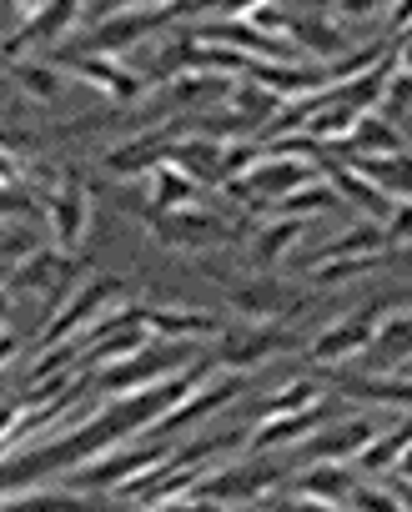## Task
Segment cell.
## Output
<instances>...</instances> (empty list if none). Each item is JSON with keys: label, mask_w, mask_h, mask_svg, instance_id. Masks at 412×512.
I'll use <instances>...</instances> for the list:
<instances>
[{"label": "cell", "mask_w": 412, "mask_h": 512, "mask_svg": "<svg viewBox=\"0 0 412 512\" xmlns=\"http://www.w3.org/2000/svg\"><path fill=\"white\" fill-rule=\"evenodd\" d=\"M11 76H16V86H21L26 96H36L41 106L66 101V71H61V66H46V61H16Z\"/></svg>", "instance_id": "31"}, {"label": "cell", "mask_w": 412, "mask_h": 512, "mask_svg": "<svg viewBox=\"0 0 412 512\" xmlns=\"http://www.w3.org/2000/svg\"><path fill=\"white\" fill-rule=\"evenodd\" d=\"M357 176H367L387 201H412V151H392V156H357L347 161Z\"/></svg>", "instance_id": "23"}, {"label": "cell", "mask_w": 412, "mask_h": 512, "mask_svg": "<svg viewBox=\"0 0 412 512\" xmlns=\"http://www.w3.org/2000/svg\"><path fill=\"white\" fill-rule=\"evenodd\" d=\"M151 512H217V507L212 502H196V497H176V502H161Z\"/></svg>", "instance_id": "45"}, {"label": "cell", "mask_w": 412, "mask_h": 512, "mask_svg": "<svg viewBox=\"0 0 412 512\" xmlns=\"http://www.w3.org/2000/svg\"><path fill=\"white\" fill-rule=\"evenodd\" d=\"M76 272H81L76 256H66V251H56V246H36V251L21 256L16 272L0 282V287H6V297H26V292H51V287H61V282L76 277Z\"/></svg>", "instance_id": "13"}, {"label": "cell", "mask_w": 412, "mask_h": 512, "mask_svg": "<svg viewBox=\"0 0 412 512\" xmlns=\"http://www.w3.org/2000/svg\"><path fill=\"white\" fill-rule=\"evenodd\" d=\"M337 392L382 407H412V377H337Z\"/></svg>", "instance_id": "29"}, {"label": "cell", "mask_w": 412, "mask_h": 512, "mask_svg": "<svg viewBox=\"0 0 412 512\" xmlns=\"http://www.w3.org/2000/svg\"><path fill=\"white\" fill-rule=\"evenodd\" d=\"M46 216H51V236H56V251H81L86 241V226H91V186H86V171L81 166H61L51 191H46Z\"/></svg>", "instance_id": "4"}, {"label": "cell", "mask_w": 412, "mask_h": 512, "mask_svg": "<svg viewBox=\"0 0 412 512\" xmlns=\"http://www.w3.org/2000/svg\"><path fill=\"white\" fill-rule=\"evenodd\" d=\"M322 402V387L312 382V377H297V382H287L272 402H267V417H282V412H307V407H317Z\"/></svg>", "instance_id": "35"}, {"label": "cell", "mask_w": 412, "mask_h": 512, "mask_svg": "<svg viewBox=\"0 0 412 512\" xmlns=\"http://www.w3.org/2000/svg\"><path fill=\"white\" fill-rule=\"evenodd\" d=\"M51 66L71 71L76 81H86L91 91L111 96L116 106H136V101L146 96V76H136V71L116 66L111 56H81V51H56V61H51Z\"/></svg>", "instance_id": "10"}, {"label": "cell", "mask_w": 412, "mask_h": 512, "mask_svg": "<svg viewBox=\"0 0 412 512\" xmlns=\"http://www.w3.org/2000/svg\"><path fill=\"white\" fill-rule=\"evenodd\" d=\"M41 6H46V0H11V16L26 26V21H36V16H41Z\"/></svg>", "instance_id": "47"}, {"label": "cell", "mask_w": 412, "mask_h": 512, "mask_svg": "<svg viewBox=\"0 0 412 512\" xmlns=\"http://www.w3.org/2000/svg\"><path fill=\"white\" fill-rule=\"evenodd\" d=\"M372 437H377V427H372L367 417H347L342 427L312 432V442H307V452L297 457V467H307V462H357V452H362Z\"/></svg>", "instance_id": "15"}, {"label": "cell", "mask_w": 412, "mask_h": 512, "mask_svg": "<svg viewBox=\"0 0 412 512\" xmlns=\"http://www.w3.org/2000/svg\"><path fill=\"white\" fill-rule=\"evenodd\" d=\"M146 231L171 246V251H206V246H222L232 241V231L217 221V216H206L196 206H181V211H146Z\"/></svg>", "instance_id": "9"}, {"label": "cell", "mask_w": 412, "mask_h": 512, "mask_svg": "<svg viewBox=\"0 0 412 512\" xmlns=\"http://www.w3.org/2000/svg\"><path fill=\"white\" fill-rule=\"evenodd\" d=\"M262 161V141H222V186L242 181Z\"/></svg>", "instance_id": "36"}, {"label": "cell", "mask_w": 412, "mask_h": 512, "mask_svg": "<svg viewBox=\"0 0 412 512\" xmlns=\"http://www.w3.org/2000/svg\"><path fill=\"white\" fill-rule=\"evenodd\" d=\"M412 31V0H392V21H387V41Z\"/></svg>", "instance_id": "43"}, {"label": "cell", "mask_w": 412, "mask_h": 512, "mask_svg": "<svg viewBox=\"0 0 412 512\" xmlns=\"http://www.w3.org/2000/svg\"><path fill=\"white\" fill-rule=\"evenodd\" d=\"M407 442H412V422H407V427H397V432L372 437V442L357 452V477H382V472H392Z\"/></svg>", "instance_id": "32"}, {"label": "cell", "mask_w": 412, "mask_h": 512, "mask_svg": "<svg viewBox=\"0 0 412 512\" xmlns=\"http://www.w3.org/2000/svg\"><path fill=\"white\" fill-rule=\"evenodd\" d=\"M317 176H322V181H327V186H332L342 201H352V206H367V216H377V221L392 211V201H387V196H382V191H377L367 176H357L347 161H337V156H327V151L317 156Z\"/></svg>", "instance_id": "20"}, {"label": "cell", "mask_w": 412, "mask_h": 512, "mask_svg": "<svg viewBox=\"0 0 412 512\" xmlns=\"http://www.w3.org/2000/svg\"><path fill=\"white\" fill-rule=\"evenodd\" d=\"M297 492L302 497H317V502H347L352 487H357V467L352 462H307L292 472Z\"/></svg>", "instance_id": "22"}, {"label": "cell", "mask_w": 412, "mask_h": 512, "mask_svg": "<svg viewBox=\"0 0 412 512\" xmlns=\"http://www.w3.org/2000/svg\"><path fill=\"white\" fill-rule=\"evenodd\" d=\"M272 512H342V507L317 502V497H272Z\"/></svg>", "instance_id": "42"}, {"label": "cell", "mask_w": 412, "mask_h": 512, "mask_svg": "<svg viewBox=\"0 0 412 512\" xmlns=\"http://www.w3.org/2000/svg\"><path fill=\"white\" fill-rule=\"evenodd\" d=\"M176 16H186L181 6H166V11H111L101 16L86 36H81V56H126L136 51L141 41H151L156 31H166Z\"/></svg>", "instance_id": "3"}, {"label": "cell", "mask_w": 412, "mask_h": 512, "mask_svg": "<svg viewBox=\"0 0 412 512\" xmlns=\"http://www.w3.org/2000/svg\"><path fill=\"white\" fill-rule=\"evenodd\" d=\"M126 297V287L116 282V277H91L81 292H71L51 317H46V327H41V347H51V342H66V337H76V332H86L91 322H101L106 312H116V302Z\"/></svg>", "instance_id": "6"}, {"label": "cell", "mask_w": 412, "mask_h": 512, "mask_svg": "<svg viewBox=\"0 0 412 512\" xmlns=\"http://www.w3.org/2000/svg\"><path fill=\"white\" fill-rule=\"evenodd\" d=\"M16 352H21V337H16V332H0V372L16 362Z\"/></svg>", "instance_id": "46"}, {"label": "cell", "mask_w": 412, "mask_h": 512, "mask_svg": "<svg viewBox=\"0 0 412 512\" xmlns=\"http://www.w3.org/2000/svg\"><path fill=\"white\" fill-rule=\"evenodd\" d=\"M307 236V216H277V221H267L257 236H252V256L262 267H272V262H282V256H292V246Z\"/></svg>", "instance_id": "27"}, {"label": "cell", "mask_w": 412, "mask_h": 512, "mask_svg": "<svg viewBox=\"0 0 412 512\" xmlns=\"http://www.w3.org/2000/svg\"><path fill=\"white\" fill-rule=\"evenodd\" d=\"M392 477H402V482H412V442L402 447V457H397V467H392Z\"/></svg>", "instance_id": "49"}, {"label": "cell", "mask_w": 412, "mask_h": 512, "mask_svg": "<svg viewBox=\"0 0 412 512\" xmlns=\"http://www.w3.org/2000/svg\"><path fill=\"white\" fill-rule=\"evenodd\" d=\"M146 181H151V206L146 211H181V206H196V196H201V186L191 176H181L171 161H161Z\"/></svg>", "instance_id": "28"}, {"label": "cell", "mask_w": 412, "mask_h": 512, "mask_svg": "<svg viewBox=\"0 0 412 512\" xmlns=\"http://www.w3.org/2000/svg\"><path fill=\"white\" fill-rule=\"evenodd\" d=\"M242 81H257L262 91H272L277 101H297V96H312L327 86V71L322 66H282V61H252Z\"/></svg>", "instance_id": "17"}, {"label": "cell", "mask_w": 412, "mask_h": 512, "mask_svg": "<svg viewBox=\"0 0 412 512\" xmlns=\"http://www.w3.org/2000/svg\"><path fill=\"white\" fill-rule=\"evenodd\" d=\"M297 337L282 332L277 322H242V327H222L217 332V362L232 372H252L262 362H272L277 352H292Z\"/></svg>", "instance_id": "7"}, {"label": "cell", "mask_w": 412, "mask_h": 512, "mask_svg": "<svg viewBox=\"0 0 412 512\" xmlns=\"http://www.w3.org/2000/svg\"><path fill=\"white\" fill-rule=\"evenodd\" d=\"M166 161L181 176H191L196 186H222V141L217 136H181Z\"/></svg>", "instance_id": "21"}, {"label": "cell", "mask_w": 412, "mask_h": 512, "mask_svg": "<svg viewBox=\"0 0 412 512\" xmlns=\"http://www.w3.org/2000/svg\"><path fill=\"white\" fill-rule=\"evenodd\" d=\"M166 457H171V452H166V437H151V442H141V447L101 452V457H91L86 467H71V482H76L81 492H121L126 482H136L141 472L161 467Z\"/></svg>", "instance_id": "5"}, {"label": "cell", "mask_w": 412, "mask_h": 512, "mask_svg": "<svg viewBox=\"0 0 412 512\" xmlns=\"http://www.w3.org/2000/svg\"><path fill=\"white\" fill-rule=\"evenodd\" d=\"M196 362V352L191 347H176V342H146L141 352H131L126 362H116V367H106V372H91V387L111 402V397H136V392H146V387H156V382H166V377H176L181 367H191Z\"/></svg>", "instance_id": "1"}, {"label": "cell", "mask_w": 412, "mask_h": 512, "mask_svg": "<svg viewBox=\"0 0 412 512\" xmlns=\"http://www.w3.org/2000/svg\"><path fill=\"white\" fill-rule=\"evenodd\" d=\"M322 6H327V11H332V0H322Z\"/></svg>", "instance_id": "51"}, {"label": "cell", "mask_w": 412, "mask_h": 512, "mask_svg": "<svg viewBox=\"0 0 412 512\" xmlns=\"http://www.w3.org/2000/svg\"><path fill=\"white\" fill-rule=\"evenodd\" d=\"M382 106H387V111H412V71L392 66V76H387V86H382Z\"/></svg>", "instance_id": "39"}, {"label": "cell", "mask_w": 412, "mask_h": 512, "mask_svg": "<svg viewBox=\"0 0 412 512\" xmlns=\"http://www.w3.org/2000/svg\"><path fill=\"white\" fill-rule=\"evenodd\" d=\"M322 422H327L322 402L307 407V412H282V417H267V412H262V422L247 432L242 447H247V457H262V452H272V447H287V442H302V437L322 432Z\"/></svg>", "instance_id": "14"}, {"label": "cell", "mask_w": 412, "mask_h": 512, "mask_svg": "<svg viewBox=\"0 0 412 512\" xmlns=\"http://www.w3.org/2000/svg\"><path fill=\"white\" fill-rule=\"evenodd\" d=\"M287 472H297V457L292 462H267V457H252L247 467H227L217 477H196V487L186 497L196 502H212V507H232V502H257L267 497L272 487L287 482Z\"/></svg>", "instance_id": "2"}, {"label": "cell", "mask_w": 412, "mask_h": 512, "mask_svg": "<svg viewBox=\"0 0 412 512\" xmlns=\"http://www.w3.org/2000/svg\"><path fill=\"white\" fill-rule=\"evenodd\" d=\"M392 312V302H377V307H362V312H347V317H337L312 347H307V357L312 362H322V367H342V362H352V357H362L367 347H372V337H377V322Z\"/></svg>", "instance_id": "8"}, {"label": "cell", "mask_w": 412, "mask_h": 512, "mask_svg": "<svg viewBox=\"0 0 412 512\" xmlns=\"http://www.w3.org/2000/svg\"><path fill=\"white\" fill-rule=\"evenodd\" d=\"M181 136H186L181 121H166V126H156V131H141V136L111 146L101 166H106L111 176H121V181H131V176H151V171L171 156V146H176Z\"/></svg>", "instance_id": "12"}, {"label": "cell", "mask_w": 412, "mask_h": 512, "mask_svg": "<svg viewBox=\"0 0 412 512\" xmlns=\"http://www.w3.org/2000/svg\"><path fill=\"white\" fill-rule=\"evenodd\" d=\"M382 236H387L392 251L412 241V201H392V211L382 216Z\"/></svg>", "instance_id": "38"}, {"label": "cell", "mask_w": 412, "mask_h": 512, "mask_svg": "<svg viewBox=\"0 0 412 512\" xmlns=\"http://www.w3.org/2000/svg\"><path fill=\"white\" fill-rule=\"evenodd\" d=\"M392 151H407V141L397 136V126H392L387 116L367 111V116H357V126L347 131V141L332 146L327 156H337V161H357V156H392Z\"/></svg>", "instance_id": "19"}, {"label": "cell", "mask_w": 412, "mask_h": 512, "mask_svg": "<svg viewBox=\"0 0 412 512\" xmlns=\"http://www.w3.org/2000/svg\"><path fill=\"white\" fill-rule=\"evenodd\" d=\"M262 6V0H217V16L222 21H242L247 11H257Z\"/></svg>", "instance_id": "44"}, {"label": "cell", "mask_w": 412, "mask_h": 512, "mask_svg": "<svg viewBox=\"0 0 412 512\" xmlns=\"http://www.w3.org/2000/svg\"><path fill=\"white\" fill-rule=\"evenodd\" d=\"M76 16H81V0H46L41 16L26 21V26L6 41V51H0V56H16L21 46H61V41L71 36Z\"/></svg>", "instance_id": "18"}, {"label": "cell", "mask_w": 412, "mask_h": 512, "mask_svg": "<svg viewBox=\"0 0 412 512\" xmlns=\"http://www.w3.org/2000/svg\"><path fill=\"white\" fill-rule=\"evenodd\" d=\"M347 502H352L357 512H407L392 492H382V487H372V482H362V477H357V487H352Z\"/></svg>", "instance_id": "37"}, {"label": "cell", "mask_w": 412, "mask_h": 512, "mask_svg": "<svg viewBox=\"0 0 412 512\" xmlns=\"http://www.w3.org/2000/svg\"><path fill=\"white\" fill-rule=\"evenodd\" d=\"M242 387H247V377H206V382H201V387H191V392H186V397H181V402H176L166 417H156L146 432L171 442L181 427H191V422H201V417L222 412L227 402H237V397H242Z\"/></svg>", "instance_id": "11"}, {"label": "cell", "mask_w": 412, "mask_h": 512, "mask_svg": "<svg viewBox=\"0 0 412 512\" xmlns=\"http://www.w3.org/2000/svg\"><path fill=\"white\" fill-rule=\"evenodd\" d=\"M382 262H387V251L382 256H332V262H317L312 267V282L317 287H337V282H352V277H362V272H372Z\"/></svg>", "instance_id": "34"}, {"label": "cell", "mask_w": 412, "mask_h": 512, "mask_svg": "<svg viewBox=\"0 0 412 512\" xmlns=\"http://www.w3.org/2000/svg\"><path fill=\"white\" fill-rule=\"evenodd\" d=\"M141 327L161 342H201V337H217L222 317L212 312H186V307H141Z\"/></svg>", "instance_id": "16"}, {"label": "cell", "mask_w": 412, "mask_h": 512, "mask_svg": "<svg viewBox=\"0 0 412 512\" xmlns=\"http://www.w3.org/2000/svg\"><path fill=\"white\" fill-rule=\"evenodd\" d=\"M392 56H397V66H402V71H412V31L392 41Z\"/></svg>", "instance_id": "48"}, {"label": "cell", "mask_w": 412, "mask_h": 512, "mask_svg": "<svg viewBox=\"0 0 412 512\" xmlns=\"http://www.w3.org/2000/svg\"><path fill=\"white\" fill-rule=\"evenodd\" d=\"M292 46L302 51V56H322L327 66L347 51V31L342 26H332L327 16H292Z\"/></svg>", "instance_id": "25"}, {"label": "cell", "mask_w": 412, "mask_h": 512, "mask_svg": "<svg viewBox=\"0 0 412 512\" xmlns=\"http://www.w3.org/2000/svg\"><path fill=\"white\" fill-rule=\"evenodd\" d=\"M11 317V297H6V287H0V322Z\"/></svg>", "instance_id": "50"}, {"label": "cell", "mask_w": 412, "mask_h": 512, "mask_svg": "<svg viewBox=\"0 0 412 512\" xmlns=\"http://www.w3.org/2000/svg\"><path fill=\"white\" fill-rule=\"evenodd\" d=\"M332 206H342V196H337L322 176H312V181H302L297 191H287L272 211H282V216H302V211H332Z\"/></svg>", "instance_id": "33"}, {"label": "cell", "mask_w": 412, "mask_h": 512, "mask_svg": "<svg viewBox=\"0 0 412 512\" xmlns=\"http://www.w3.org/2000/svg\"><path fill=\"white\" fill-rule=\"evenodd\" d=\"M41 241L31 231H0V262H21L26 251H36Z\"/></svg>", "instance_id": "41"}, {"label": "cell", "mask_w": 412, "mask_h": 512, "mask_svg": "<svg viewBox=\"0 0 412 512\" xmlns=\"http://www.w3.org/2000/svg\"><path fill=\"white\" fill-rule=\"evenodd\" d=\"M377 367H412V312H387L367 347Z\"/></svg>", "instance_id": "26"}, {"label": "cell", "mask_w": 412, "mask_h": 512, "mask_svg": "<svg viewBox=\"0 0 412 512\" xmlns=\"http://www.w3.org/2000/svg\"><path fill=\"white\" fill-rule=\"evenodd\" d=\"M31 206H36V191H26L21 181H16V186H0V221L21 216V211H31Z\"/></svg>", "instance_id": "40"}, {"label": "cell", "mask_w": 412, "mask_h": 512, "mask_svg": "<svg viewBox=\"0 0 412 512\" xmlns=\"http://www.w3.org/2000/svg\"><path fill=\"white\" fill-rule=\"evenodd\" d=\"M382 251H392L387 236H382V221H357L337 241H322L317 246V262H332V256H382Z\"/></svg>", "instance_id": "30"}, {"label": "cell", "mask_w": 412, "mask_h": 512, "mask_svg": "<svg viewBox=\"0 0 412 512\" xmlns=\"http://www.w3.org/2000/svg\"><path fill=\"white\" fill-rule=\"evenodd\" d=\"M232 307L242 312V322H282L302 302H292L282 282H247V287H232Z\"/></svg>", "instance_id": "24"}]
</instances>
